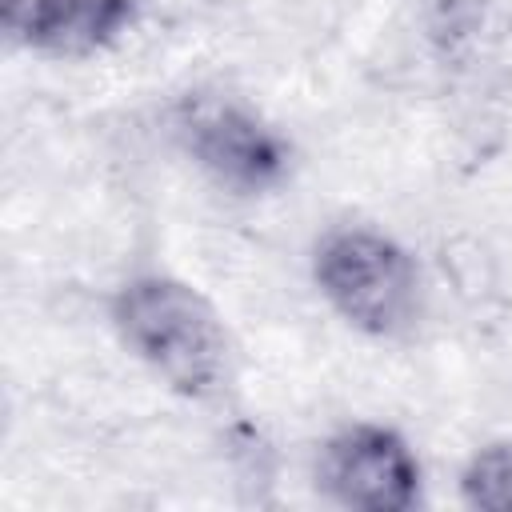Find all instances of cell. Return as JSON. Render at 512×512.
Here are the masks:
<instances>
[{
  "mask_svg": "<svg viewBox=\"0 0 512 512\" xmlns=\"http://www.w3.org/2000/svg\"><path fill=\"white\" fill-rule=\"evenodd\" d=\"M124 344L180 396L204 400L228 376V332L216 308L176 276H136L112 300Z\"/></svg>",
  "mask_w": 512,
  "mask_h": 512,
  "instance_id": "1",
  "label": "cell"
},
{
  "mask_svg": "<svg viewBox=\"0 0 512 512\" xmlns=\"http://www.w3.org/2000/svg\"><path fill=\"white\" fill-rule=\"evenodd\" d=\"M312 276L320 296L360 332L392 340L416 324L420 272L416 260L384 232L336 228L316 244Z\"/></svg>",
  "mask_w": 512,
  "mask_h": 512,
  "instance_id": "2",
  "label": "cell"
},
{
  "mask_svg": "<svg viewBox=\"0 0 512 512\" xmlns=\"http://www.w3.org/2000/svg\"><path fill=\"white\" fill-rule=\"evenodd\" d=\"M172 128L184 152L224 188L240 196H256L276 188L288 176V144L276 128H268L244 104L220 96H188L180 100Z\"/></svg>",
  "mask_w": 512,
  "mask_h": 512,
  "instance_id": "3",
  "label": "cell"
},
{
  "mask_svg": "<svg viewBox=\"0 0 512 512\" xmlns=\"http://www.w3.org/2000/svg\"><path fill=\"white\" fill-rule=\"evenodd\" d=\"M320 488L360 512H404L420 500V460L384 424H348L320 448Z\"/></svg>",
  "mask_w": 512,
  "mask_h": 512,
  "instance_id": "4",
  "label": "cell"
},
{
  "mask_svg": "<svg viewBox=\"0 0 512 512\" xmlns=\"http://www.w3.org/2000/svg\"><path fill=\"white\" fill-rule=\"evenodd\" d=\"M140 16V0H4V28L16 44L80 60L112 48Z\"/></svg>",
  "mask_w": 512,
  "mask_h": 512,
  "instance_id": "5",
  "label": "cell"
},
{
  "mask_svg": "<svg viewBox=\"0 0 512 512\" xmlns=\"http://www.w3.org/2000/svg\"><path fill=\"white\" fill-rule=\"evenodd\" d=\"M460 496L484 512H512V440L484 444L460 472Z\"/></svg>",
  "mask_w": 512,
  "mask_h": 512,
  "instance_id": "6",
  "label": "cell"
}]
</instances>
